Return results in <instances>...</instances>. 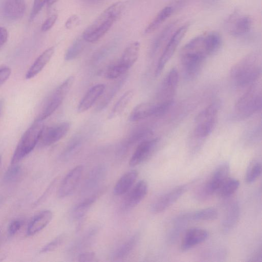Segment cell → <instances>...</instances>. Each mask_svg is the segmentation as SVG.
<instances>
[{"label":"cell","instance_id":"cell-1","mask_svg":"<svg viewBox=\"0 0 262 262\" xmlns=\"http://www.w3.org/2000/svg\"><path fill=\"white\" fill-rule=\"evenodd\" d=\"M220 34L214 31L197 36L186 43L180 52V61L184 77L194 79L200 74L206 59L221 48Z\"/></svg>","mask_w":262,"mask_h":262},{"label":"cell","instance_id":"cell-2","mask_svg":"<svg viewBox=\"0 0 262 262\" xmlns=\"http://www.w3.org/2000/svg\"><path fill=\"white\" fill-rule=\"evenodd\" d=\"M261 72V56L257 52H253L235 63L230 70V75L236 86L244 88L257 81Z\"/></svg>","mask_w":262,"mask_h":262},{"label":"cell","instance_id":"cell-3","mask_svg":"<svg viewBox=\"0 0 262 262\" xmlns=\"http://www.w3.org/2000/svg\"><path fill=\"white\" fill-rule=\"evenodd\" d=\"M124 7L123 2H118L107 8L83 32V39L89 42L99 40L120 17Z\"/></svg>","mask_w":262,"mask_h":262},{"label":"cell","instance_id":"cell-4","mask_svg":"<svg viewBox=\"0 0 262 262\" xmlns=\"http://www.w3.org/2000/svg\"><path fill=\"white\" fill-rule=\"evenodd\" d=\"M261 105V85L256 81L251 85L238 99L235 105L234 111L237 116L246 118L259 112Z\"/></svg>","mask_w":262,"mask_h":262},{"label":"cell","instance_id":"cell-5","mask_svg":"<svg viewBox=\"0 0 262 262\" xmlns=\"http://www.w3.org/2000/svg\"><path fill=\"white\" fill-rule=\"evenodd\" d=\"M219 109V104L213 102L196 116L193 131L195 139L204 140L211 134L216 125Z\"/></svg>","mask_w":262,"mask_h":262},{"label":"cell","instance_id":"cell-6","mask_svg":"<svg viewBox=\"0 0 262 262\" xmlns=\"http://www.w3.org/2000/svg\"><path fill=\"white\" fill-rule=\"evenodd\" d=\"M43 127L41 122L34 121L24 133L13 155L12 164H17L32 151L38 143Z\"/></svg>","mask_w":262,"mask_h":262},{"label":"cell","instance_id":"cell-7","mask_svg":"<svg viewBox=\"0 0 262 262\" xmlns=\"http://www.w3.org/2000/svg\"><path fill=\"white\" fill-rule=\"evenodd\" d=\"M74 81V77L70 76L49 96L42 105L35 121H42L57 110L70 90Z\"/></svg>","mask_w":262,"mask_h":262},{"label":"cell","instance_id":"cell-8","mask_svg":"<svg viewBox=\"0 0 262 262\" xmlns=\"http://www.w3.org/2000/svg\"><path fill=\"white\" fill-rule=\"evenodd\" d=\"M230 165L225 162L221 164L213 171L208 181L199 189L198 195L205 199L216 192L229 178Z\"/></svg>","mask_w":262,"mask_h":262},{"label":"cell","instance_id":"cell-9","mask_svg":"<svg viewBox=\"0 0 262 262\" xmlns=\"http://www.w3.org/2000/svg\"><path fill=\"white\" fill-rule=\"evenodd\" d=\"M179 77L178 72L175 68L171 69L167 73L158 92V103L170 107L178 85Z\"/></svg>","mask_w":262,"mask_h":262},{"label":"cell","instance_id":"cell-10","mask_svg":"<svg viewBox=\"0 0 262 262\" xmlns=\"http://www.w3.org/2000/svg\"><path fill=\"white\" fill-rule=\"evenodd\" d=\"M189 26L188 24L183 25L170 37L158 60L155 71L156 76H158L161 73L167 63L174 54L179 43L186 34Z\"/></svg>","mask_w":262,"mask_h":262},{"label":"cell","instance_id":"cell-11","mask_svg":"<svg viewBox=\"0 0 262 262\" xmlns=\"http://www.w3.org/2000/svg\"><path fill=\"white\" fill-rule=\"evenodd\" d=\"M71 124L63 122L49 126H43L38 142V145L45 147L51 145L63 138L70 130Z\"/></svg>","mask_w":262,"mask_h":262},{"label":"cell","instance_id":"cell-12","mask_svg":"<svg viewBox=\"0 0 262 262\" xmlns=\"http://www.w3.org/2000/svg\"><path fill=\"white\" fill-rule=\"evenodd\" d=\"M169 107L159 103L144 102L136 106L131 112L129 119L132 122L138 121L151 117L164 114Z\"/></svg>","mask_w":262,"mask_h":262},{"label":"cell","instance_id":"cell-13","mask_svg":"<svg viewBox=\"0 0 262 262\" xmlns=\"http://www.w3.org/2000/svg\"><path fill=\"white\" fill-rule=\"evenodd\" d=\"M83 166H75L66 175L61 182L58 190V196L64 198L71 195L78 186L82 178Z\"/></svg>","mask_w":262,"mask_h":262},{"label":"cell","instance_id":"cell-14","mask_svg":"<svg viewBox=\"0 0 262 262\" xmlns=\"http://www.w3.org/2000/svg\"><path fill=\"white\" fill-rule=\"evenodd\" d=\"M159 142V139H146L139 143L133 155L129 165L135 167L148 159L153 154Z\"/></svg>","mask_w":262,"mask_h":262},{"label":"cell","instance_id":"cell-15","mask_svg":"<svg viewBox=\"0 0 262 262\" xmlns=\"http://www.w3.org/2000/svg\"><path fill=\"white\" fill-rule=\"evenodd\" d=\"M187 188V185H182L161 195L152 203L151 211L157 213L166 209L185 193Z\"/></svg>","mask_w":262,"mask_h":262},{"label":"cell","instance_id":"cell-16","mask_svg":"<svg viewBox=\"0 0 262 262\" xmlns=\"http://www.w3.org/2000/svg\"><path fill=\"white\" fill-rule=\"evenodd\" d=\"M148 191V185L145 180H140L126 193L122 208L128 210L138 205L145 197Z\"/></svg>","mask_w":262,"mask_h":262},{"label":"cell","instance_id":"cell-17","mask_svg":"<svg viewBox=\"0 0 262 262\" xmlns=\"http://www.w3.org/2000/svg\"><path fill=\"white\" fill-rule=\"evenodd\" d=\"M252 24V19L249 16L233 15L228 20V30L234 36H242L250 32Z\"/></svg>","mask_w":262,"mask_h":262},{"label":"cell","instance_id":"cell-18","mask_svg":"<svg viewBox=\"0 0 262 262\" xmlns=\"http://www.w3.org/2000/svg\"><path fill=\"white\" fill-rule=\"evenodd\" d=\"M240 213V207L237 202L232 201L227 205L221 223L222 230L224 233L230 232L236 226Z\"/></svg>","mask_w":262,"mask_h":262},{"label":"cell","instance_id":"cell-19","mask_svg":"<svg viewBox=\"0 0 262 262\" xmlns=\"http://www.w3.org/2000/svg\"><path fill=\"white\" fill-rule=\"evenodd\" d=\"M208 236V232L202 228H192L188 230L182 239L181 249L188 250L204 242Z\"/></svg>","mask_w":262,"mask_h":262},{"label":"cell","instance_id":"cell-20","mask_svg":"<svg viewBox=\"0 0 262 262\" xmlns=\"http://www.w3.org/2000/svg\"><path fill=\"white\" fill-rule=\"evenodd\" d=\"M25 10V0H5L2 7V13L4 17L11 20L21 18Z\"/></svg>","mask_w":262,"mask_h":262},{"label":"cell","instance_id":"cell-21","mask_svg":"<svg viewBox=\"0 0 262 262\" xmlns=\"http://www.w3.org/2000/svg\"><path fill=\"white\" fill-rule=\"evenodd\" d=\"M53 213L49 210H45L36 214L31 220L27 229L29 236L33 235L46 227L51 221Z\"/></svg>","mask_w":262,"mask_h":262},{"label":"cell","instance_id":"cell-22","mask_svg":"<svg viewBox=\"0 0 262 262\" xmlns=\"http://www.w3.org/2000/svg\"><path fill=\"white\" fill-rule=\"evenodd\" d=\"M106 167L99 165L94 167L90 171L83 184L82 190L85 193L97 187L104 180L106 174Z\"/></svg>","mask_w":262,"mask_h":262},{"label":"cell","instance_id":"cell-23","mask_svg":"<svg viewBox=\"0 0 262 262\" xmlns=\"http://www.w3.org/2000/svg\"><path fill=\"white\" fill-rule=\"evenodd\" d=\"M138 176V171L135 170L124 173L115 184L114 188V194L120 196L126 193L134 185Z\"/></svg>","mask_w":262,"mask_h":262},{"label":"cell","instance_id":"cell-24","mask_svg":"<svg viewBox=\"0 0 262 262\" xmlns=\"http://www.w3.org/2000/svg\"><path fill=\"white\" fill-rule=\"evenodd\" d=\"M105 86L103 84H98L92 87L85 94L78 106V112L83 113L95 103L99 97L103 94Z\"/></svg>","mask_w":262,"mask_h":262},{"label":"cell","instance_id":"cell-25","mask_svg":"<svg viewBox=\"0 0 262 262\" xmlns=\"http://www.w3.org/2000/svg\"><path fill=\"white\" fill-rule=\"evenodd\" d=\"M101 192L102 190H98L77 204L72 210L71 218L73 220L77 221L84 216Z\"/></svg>","mask_w":262,"mask_h":262},{"label":"cell","instance_id":"cell-26","mask_svg":"<svg viewBox=\"0 0 262 262\" xmlns=\"http://www.w3.org/2000/svg\"><path fill=\"white\" fill-rule=\"evenodd\" d=\"M54 52V48L52 47L46 50L40 54L27 71L26 79H31L41 72L51 59Z\"/></svg>","mask_w":262,"mask_h":262},{"label":"cell","instance_id":"cell-27","mask_svg":"<svg viewBox=\"0 0 262 262\" xmlns=\"http://www.w3.org/2000/svg\"><path fill=\"white\" fill-rule=\"evenodd\" d=\"M140 49V44L138 41L130 43L124 50L119 62L128 70L137 61Z\"/></svg>","mask_w":262,"mask_h":262},{"label":"cell","instance_id":"cell-28","mask_svg":"<svg viewBox=\"0 0 262 262\" xmlns=\"http://www.w3.org/2000/svg\"><path fill=\"white\" fill-rule=\"evenodd\" d=\"M139 237L138 234H134L119 246L113 254V260L119 261L127 257L135 247Z\"/></svg>","mask_w":262,"mask_h":262},{"label":"cell","instance_id":"cell-29","mask_svg":"<svg viewBox=\"0 0 262 262\" xmlns=\"http://www.w3.org/2000/svg\"><path fill=\"white\" fill-rule=\"evenodd\" d=\"M174 8L167 6L162 9L145 29V33L149 34L158 29L173 13Z\"/></svg>","mask_w":262,"mask_h":262},{"label":"cell","instance_id":"cell-30","mask_svg":"<svg viewBox=\"0 0 262 262\" xmlns=\"http://www.w3.org/2000/svg\"><path fill=\"white\" fill-rule=\"evenodd\" d=\"M134 95L133 90H128L124 93L115 104L108 116L109 119L115 118L121 115L131 101Z\"/></svg>","mask_w":262,"mask_h":262},{"label":"cell","instance_id":"cell-31","mask_svg":"<svg viewBox=\"0 0 262 262\" xmlns=\"http://www.w3.org/2000/svg\"><path fill=\"white\" fill-rule=\"evenodd\" d=\"M126 76H124L123 78L120 79L117 81L113 83L110 89L105 93L104 96L101 100V101L98 105L97 107V111H101L103 110L108 105L112 98H113L114 96L122 87L126 80Z\"/></svg>","mask_w":262,"mask_h":262},{"label":"cell","instance_id":"cell-32","mask_svg":"<svg viewBox=\"0 0 262 262\" xmlns=\"http://www.w3.org/2000/svg\"><path fill=\"white\" fill-rule=\"evenodd\" d=\"M218 216L217 211L213 208H208L188 213L189 221H211Z\"/></svg>","mask_w":262,"mask_h":262},{"label":"cell","instance_id":"cell-33","mask_svg":"<svg viewBox=\"0 0 262 262\" xmlns=\"http://www.w3.org/2000/svg\"><path fill=\"white\" fill-rule=\"evenodd\" d=\"M239 181L235 178H228L217 191L220 196L227 198L232 195L238 188Z\"/></svg>","mask_w":262,"mask_h":262},{"label":"cell","instance_id":"cell-34","mask_svg":"<svg viewBox=\"0 0 262 262\" xmlns=\"http://www.w3.org/2000/svg\"><path fill=\"white\" fill-rule=\"evenodd\" d=\"M152 135V132L148 129L143 128L139 129L133 133L128 138L123 146V150L127 149L137 143H140L141 141L148 139Z\"/></svg>","mask_w":262,"mask_h":262},{"label":"cell","instance_id":"cell-35","mask_svg":"<svg viewBox=\"0 0 262 262\" xmlns=\"http://www.w3.org/2000/svg\"><path fill=\"white\" fill-rule=\"evenodd\" d=\"M85 41L82 37L77 38L68 48L65 54L66 60H71L76 58L82 52L84 48Z\"/></svg>","mask_w":262,"mask_h":262},{"label":"cell","instance_id":"cell-36","mask_svg":"<svg viewBox=\"0 0 262 262\" xmlns=\"http://www.w3.org/2000/svg\"><path fill=\"white\" fill-rule=\"evenodd\" d=\"M261 172V163L256 160L250 163L246 171L245 180L248 183H252L260 176Z\"/></svg>","mask_w":262,"mask_h":262},{"label":"cell","instance_id":"cell-37","mask_svg":"<svg viewBox=\"0 0 262 262\" xmlns=\"http://www.w3.org/2000/svg\"><path fill=\"white\" fill-rule=\"evenodd\" d=\"M128 70L119 61L107 68L105 73V76L107 79H115L125 74Z\"/></svg>","mask_w":262,"mask_h":262},{"label":"cell","instance_id":"cell-38","mask_svg":"<svg viewBox=\"0 0 262 262\" xmlns=\"http://www.w3.org/2000/svg\"><path fill=\"white\" fill-rule=\"evenodd\" d=\"M81 139L79 137L73 138L62 153L61 155L62 159L68 160L74 155L81 146Z\"/></svg>","mask_w":262,"mask_h":262},{"label":"cell","instance_id":"cell-39","mask_svg":"<svg viewBox=\"0 0 262 262\" xmlns=\"http://www.w3.org/2000/svg\"><path fill=\"white\" fill-rule=\"evenodd\" d=\"M174 26V23L169 24L159 34L153 43L152 52L154 53L156 52L165 40L167 39L171 32H172Z\"/></svg>","mask_w":262,"mask_h":262},{"label":"cell","instance_id":"cell-40","mask_svg":"<svg viewBox=\"0 0 262 262\" xmlns=\"http://www.w3.org/2000/svg\"><path fill=\"white\" fill-rule=\"evenodd\" d=\"M22 174V169L20 166L12 164L6 171L4 176V180L8 183L15 182L18 180Z\"/></svg>","mask_w":262,"mask_h":262},{"label":"cell","instance_id":"cell-41","mask_svg":"<svg viewBox=\"0 0 262 262\" xmlns=\"http://www.w3.org/2000/svg\"><path fill=\"white\" fill-rule=\"evenodd\" d=\"M66 235L61 234L45 246L41 250V252L46 253L52 251L60 246L64 241Z\"/></svg>","mask_w":262,"mask_h":262},{"label":"cell","instance_id":"cell-42","mask_svg":"<svg viewBox=\"0 0 262 262\" xmlns=\"http://www.w3.org/2000/svg\"><path fill=\"white\" fill-rule=\"evenodd\" d=\"M47 2V0L34 1L33 6L29 17V21H31L35 18Z\"/></svg>","mask_w":262,"mask_h":262},{"label":"cell","instance_id":"cell-43","mask_svg":"<svg viewBox=\"0 0 262 262\" xmlns=\"http://www.w3.org/2000/svg\"><path fill=\"white\" fill-rule=\"evenodd\" d=\"M23 225V221L20 220H15L11 221L8 227V233L12 236L14 235Z\"/></svg>","mask_w":262,"mask_h":262},{"label":"cell","instance_id":"cell-44","mask_svg":"<svg viewBox=\"0 0 262 262\" xmlns=\"http://www.w3.org/2000/svg\"><path fill=\"white\" fill-rule=\"evenodd\" d=\"M58 16L57 14H53L48 17L43 23L41 29L42 32H46L49 30L54 26Z\"/></svg>","mask_w":262,"mask_h":262},{"label":"cell","instance_id":"cell-45","mask_svg":"<svg viewBox=\"0 0 262 262\" xmlns=\"http://www.w3.org/2000/svg\"><path fill=\"white\" fill-rule=\"evenodd\" d=\"M96 256L93 252H85L80 253L77 257L78 261L87 262L95 261Z\"/></svg>","mask_w":262,"mask_h":262},{"label":"cell","instance_id":"cell-46","mask_svg":"<svg viewBox=\"0 0 262 262\" xmlns=\"http://www.w3.org/2000/svg\"><path fill=\"white\" fill-rule=\"evenodd\" d=\"M11 73L10 68L7 66L0 67V86L8 79Z\"/></svg>","mask_w":262,"mask_h":262},{"label":"cell","instance_id":"cell-47","mask_svg":"<svg viewBox=\"0 0 262 262\" xmlns=\"http://www.w3.org/2000/svg\"><path fill=\"white\" fill-rule=\"evenodd\" d=\"M80 22L79 17L77 15H72L66 21L65 26L67 29H71L79 25Z\"/></svg>","mask_w":262,"mask_h":262},{"label":"cell","instance_id":"cell-48","mask_svg":"<svg viewBox=\"0 0 262 262\" xmlns=\"http://www.w3.org/2000/svg\"><path fill=\"white\" fill-rule=\"evenodd\" d=\"M8 36L7 30L4 27H0V48L6 42Z\"/></svg>","mask_w":262,"mask_h":262},{"label":"cell","instance_id":"cell-49","mask_svg":"<svg viewBox=\"0 0 262 262\" xmlns=\"http://www.w3.org/2000/svg\"><path fill=\"white\" fill-rule=\"evenodd\" d=\"M261 248H260L252 254L250 261H257L261 260L262 257Z\"/></svg>","mask_w":262,"mask_h":262},{"label":"cell","instance_id":"cell-50","mask_svg":"<svg viewBox=\"0 0 262 262\" xmlns=\"http://www.w3.org/2000/svg\"><path fill=\"white\" fill-rule=\"evenodd\" d=\"M58 0H47V4L48 6H51L56 2H57Z\"/></svg>","mask_w":262,"mask_h":262},{"label":"cell","instance_id":"cell-51","mask_svg":"<svg viewBox=\"0 0 262 262\" xmlns=\"http://www.w3.org/2000/svg\"><path fill=\"white\" fill-rule=\"evenodd\" d=\"M3 102L2 100H0V112H1V110L2 108V106H3Z\"/></svg>","mask_w":262,"mask_h":262},{"label":"cell","instance_id":"cell-52","mask_svg":"<svg viewBox=\"0 0 262 262\" xmlns=\"http://www.w3.org/2000/svg\"><path fill=\"white\" fill-rule=\"evenodd\" d=\"M1 161H2V157L0 155V165H1Z\"/></svg>","mask_w":262,"mask_h":262}]
</instances>
